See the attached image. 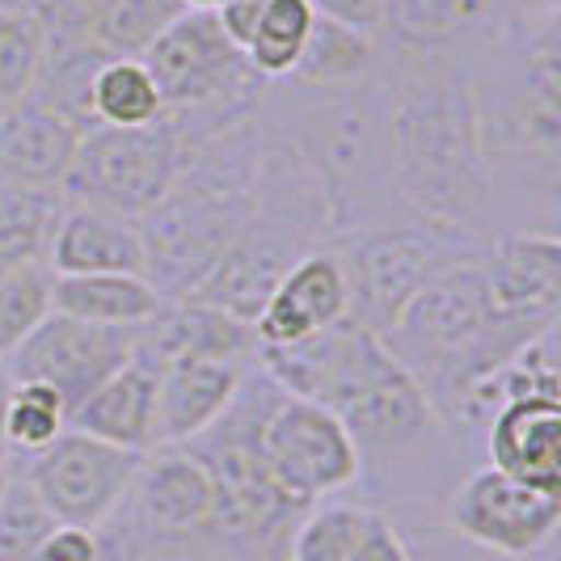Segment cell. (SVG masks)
I'll return each mask as SVG.
<instances>
[{
	"label": "cell",
	"instance_id": "obj_1",
	"mask_svg": "<svg viewBox=\"0 0 561 561\" xmlns=\"http://www.w3.org/2000/svg\"><path fill=\"white\" fill-rule=\"evenodd\" d=\"M393 186L422 225L478 237L494 178L481 136V93L456 56H410L385 84Z\"/></svg>",
	"mask_w": 561,
	"mask_h": 561
},
{
	"label": "cell",
	"instance_id": "obj_36",
	"mask_svg": "<svg viewBox=\"0 0 561 561\" xmlns=\"http://www.w3.org/2000/svg\"><path fill=\"white\" fill-rule=\"evenodd\" d=\"M9 393H13V380L0 364V451H4V410H9Z\"/></svg>",
	"mask_w": 561,
	"mask_h": 561
},
{
	"label": "cell",
	"instance_id": "obj_6",
	"mask_svg": "<svg viewBox=\"0 0 561 561\" xmlns=\"http://www.w3.org/2000/svg\"><path fill=\"white\" fill-rule=\"evenodd\" d=\"M165 111L232 114L257 106L266 81L228 38L216 9H182L140 56Z\"/></svg>",
	"mask_w": 561,
	"mask_h": 561
},
{
	"label": "cell",
	"instance_id": "obj_7",
	"mask_svg": "<svg viewBox=\"0 0 561 561\" xmlns=\"http://www.w3.org/2000/svg\"><path fill=\"white\" fill-rule=\"evenodd\" d=\"M257 448L279 490L300 506L325 503L364 478L359 448L346 426L309 397H275L257 422Z\"/></svg>",
	"mask_w": 561,
	"mask_h": 561
},
{
	"label": "cell",
	"instance_id": "obj_24",
	"mask_svg": "<svg viewBox=\"0 0 561 561\" xmlns=\"http://www.w3.org/2000/svg\"><path fill=\"white\" fill-rule=\"evenodd\" d=\"M312 18L309 0H262V13L241 47L245 64L262 81H287L309 43Z\"/></svg>",
	"mask_w": 561,
	"mask_h": 561
},
{
	"label": "cell",
	"instance_id": "obj_30",
	"mask_svg": "<svg viewBox=\"0 0 561 561\" xmlns=\"http://www.w3.org/2000/svg\"><path fill=\"white\" fill-rule=\"evenodd\" d=\"M64 431H68V410L47 385H34V380L13 385L9 410H4V448L34 456L51 448Z\"/></svg>",
	"mask_w": 561,
	"mask_h": 561
},
{
	"label": "cell",
	"instance_id": "obj_4",
	"mask_svg": "<svg viewBox=\"0 0 561 561\" xmlns=\"http://www.w3.org/2000/svg\"><path fill=\"white\" fill-rule=\"evenodd\" d=\"M195 140L191 111H165L148 127H89L77 144L59 195L84 207L140 220L173 186L186 148Z\"/></svg>",
	"mask_w": 561,
	"mask_h": 561
},
{
	"label": "cell",
	"instance_id": "obj_13",
	"mask_svg": "<svg viewBox=\"0 0 561 561\" xmlns=\"http://www.w3.org/2000/svg\"><path fill=\"white\" fill-rule=\"evenodd\" d=\"M490 469L545 494H561V401L515 397L485 422Z\"/></svg>",
	"mask_w": 561,
	"mask_h": 561
},
{
	"label": "cell",
	"instance_id": "obj_26",
	"mask_svg": "<svg viewBox=\"0 0 561 561\" xmlns=\"http://www.w3.org/2000/svg\"><path fill=\"white\" fill-rule=\"evenodd\" d=\"M178 13V0H111L84 38L111 59H140Z\"/></svg>",
	"mask_w": 561,
	"mask_h": 561
},
{
	"label": "cell",
	"instance_id": "obj_37",
	"mask_svg": "<svg viewBox=\"0 0 561 561\" xmlns=\"http://www.w3.org/2000/svg\"><path fill=\"white\" fill-rule=\"evenodd\" d=\"M178 4H182V9H216L220 0H178Z\"/></svg>",
	"mask_w": 561,
	"mask_h": 561
},
{
	"label": "cell",
	"instance_id": "obj_33",
	"mask_svg": "<svg viewBox=\"0 0 561 561\" xmlns=\"http://www.w3.org/2000/svg\"><path fill=\"white\" fill-rule=\"evenodd\" d=\"M317 18H330L337 26L359 30L367 38H380L385 34V9L389 0H309Z\"/></svg>",
	"mask_w": 561,
	"mask_h": 561
},
{
	"label": "cell",
	"instance_id": "obj_35",
	"mask_svg": "<svg viewBox=\"0 0 561 561\" xmlns=\"http://www.w3.org/2000/svg\"><path fill=\"white\" fill-rule=\"evenodd\" d=\"M34 561H102V553H98V533L93 528L56 524L51 536L38 545Z\"/></svg>",
	"mask_w": 561,
	"mask_h": 561
},
{
	"label": "cell",
	"instance_id": "obj_18",
	"mask_svg": "<svg viewBox=\"0 0 561 561\" xmlns=\"http://www.w3.org/2000/svg\"><path fill=\"white\" fill-rule=\"evenodd\" d=\"M148 257H144L140 225L127 216H114L102 207H84L68 203L59 228L47 250V271L51 275H144Z\"/></svg>",
	"mask_w": 561,
	"mask_h": 561
},
{
	"label": "cell",
	"instance_id": "obj_9",
	"mask_svg": "<svg viewBox=\"0 0 561 561\" xmlns=\"http://www.w3.org/2000/svg\"><path fill=\"white\" fill-rule=\"evenodd\" d=\"M136 342H140V330L89 325V321H72L64 312H51L0 364H4L13 385H22V380L47 385L64 401V410L72 414L84 397L98 385H106L114 371L136 355Z\"/></svg>",
	"mask_w": 561,
	"mask_h": 561
},
{
	"label": "cell",
	"instance_id": "obj_31",
	"mask_svg": "<svg viewBox=\"0 0 561 561\" xmlns=\"http://www.w3.org/2000/svg\"><path fill=\"white\" fill-rule=\"evenodd\" d=\"M51 528H56V515L30 490V481L9 478L0 494V561H34Z\"/></svg>",
	"mask_w": 561,
	"mask_h": 561
},
{
	"label": "cell",
	"instance_id": "obj_25",
	"mask_svg": "<svg viewBox=\"0 0 561 561\" xmlns=\"http://www.w3.org/2000/svg\"><path fill=\"white\" fill-rule=\"evenodd\" d=\"M93 123L102 127H148L165 114L157 81L148 77L140 59H106L89 89Z\"/></svg>",
	"mask_w": 561,
	"mask_h": 561
},
{
	"label": "cell",
	"instance_id": "obj_22",
	"mask_svg": "<svg viewBox=\"0 0 561 561\" xmlns=\"http://www.w3.org/2000/svg\"><path fill=\"white\" fill-rule=\"evenodd\" d=\"M376 72H380L376 38L337 26L330 18H312L309 43L287 81H296L300 89H342V84L376 81Z\"/></svg>",
	"mask_w": 561,
	"mask_h": 561
},
{
	"label": "cell",
	"instance_id": "obj_11",
	"mask_svg": "<svg viewBox=\"0 0 561 561\" xmlns=\"http://www.w3.org/2000/svg\"><path fill=\"white\" fill-rule=\"evenodd\" d=\"M309 250H312L309 232L257 216V220L216 257V266H211L182 300L203 305V309H216V312H225V317H237V321L253 325L262 305L271 300L275 283L287 275V266H291L296 257H305ZM173 305H178V300H173Z\"/></svg>",
	"mask_w": 561,
	"mask_h": 561
},
{
	"label": "cell",
	"instance_id": "obj_10",
	"mask_svg": "<svg viewBox=\"0 0 561 561\" xmlns=\"http://www.w3.org/2000/svg\"><path fill=\"white\" fill-rule=\"evenodd\" d=\"M561 524V494H545L524 481L481 465L448 494V528L499 558H536L553 545Z\"/></svg>",
	"mask_w": 561,
	"mask_h": 561
},
{
	"label": "cell",
	"instance_id": "obj_29",
	"mask_svg": "<svg viewBox=\"0 0 561 561\" xmlns=\"http://www.w3.org/2000/svg\"><path fill=\"white\" fill-rule=\"evenodd\" d=\"M51 317V271L43 262L0 275V359H9Z\"/></svg>",
	"mask_w": 561,
	"mask_h": 561
},
{
	"label": "cell",
	"instance_id": "obj_32",
	"mask_svg": "<svg viewBox=\"0 0 561 561\" xmlns=\"http://www.w3.org/2000/svg\"><path fill=\"white\" fill-rule=\"evenodd\" d=\"M111 0H30V13L56 38H84Z\"/></svg>",
	"mask_w": 561,
	"mask_h": 561
},
{
	"label": "cell",
	"instance_id": "obj_3",
	"mask_svg": "<svg viewBox=\"0 0 561 561\" xmlns=\"http://www.w3.org/2000/svg\"><path fill=\"white\" fill-rule=\"evenodd\" d=\"M271 123L317 182L330 211V232L346 237L371 225H393L401 198L393 186L385 84L317 89V98L271 114Z\"/></svg>",
	"mask_w": 561,
	"mask_h": 561
},
{
	"label": "cell",
	"instance_id": "obj_38",
	"mask_svg": "<svg viewBox=\"0 0 561 561\" xmlns=\"http://www.w3.org/2000/svg\"><path fill=\"white\" fill-rule=\"evenodd\" d=\"M9 478H13V473H9V465H4V456H0V494H4V485H9Z\"/></svg>",
	"mask_w": 561,
	"mask_h": 561
},
{
	"label": "cell",
	"instance_id": "obj_34",
	"mask_svg": "<svg viewBox=\"0 0 561 561\" xmlns=\"http://www.w3.org/2000/svg\"><path fill=\"white\" fill-rule=\"evenodd\" d=\"M346 561H414V553H410L405 536L393 528V519H389L385 511H371L364 536H359L355 553Z\"/></svg>",
	"mask_w": 561,
	"mask_h": 561
},
{
	"label": "cell",
	"instance_id": "obj_15",
	"mask_svg": "<svg viewBox=\"0 0 561 561\" xmlns=\"http://www.w3.org/2000/svg\"><path fill=\"white\" fill-rule=\"evenodd\" d=\"M253 364L225 359H173L157 376V414H152V448H178L198 439L211 422L232 405L245 371Z\"/></svg>",
	"mask_w": 561,
	"mask_h": 561
},
{
	"label": "cell",
	"instance_id": "obj_8",
	"mask_svg": "<svg viewBox=\"0 0 561 561\" xmlns=\"http://www.w3.org/2000/svg\"><path fill=\"white\" fill-rule=\"evenodd\" d=\"M144 451L114 448L106 439H93L81 431H64L51 448L34 451L22 478L56 515V524L72 528H102L111 511L131 490Z\"/></svg>",
	"mask_w": 561,
	"mask_h": 561
},
{
	"label": "cell",
	"instance_id": "obj_2",
	"mask_svg": "<svg viewBox=\"0 0 561 561\" xmlns=\"http://www.w3.org/2000/svg\"><path fill=\"white\" fill-rule=\"evenodd\" d=\"M257 364L283 393L309 397L337 414L364 469L414 456L444 426L414 376L389 355L385 337L355 317L296 346L257 351Z\"/></svg>",
	"mask_w": 561,
	"mask_h": 561
},
{
	"label": "cell",
	"instance_id": "obj_39",
	"mask_svg": "<svg viewBox=\"0 0 561 561\" xmlns=\"http://www.w3.org/2000/svg\"><path fill=\"white\" fill-rule=\"evenodd\" d=\"M540 9H558V0H540Z\"/></svg>",
	"mask_w": 561,
	"mask_h": 561
},
{
	"label": "cell",
	"instance_id": "obj_23",
	"mask_svg": "<svg viewBox=\"0 0 561 561\" xmlns=\"http://www.w3.org/2000/svg\"><path fill=\"white\" fill-rule=\"evenodd\" d=\"M68 198L59 191H38V186H13L0 182V275L18 266H47V250L59 228Z\"/></svg>",
	"mask_w": 561,
	"mask_h": 561
},
{
	"label": "cell",
	"instance_id": "obj_12",
	"mask_svg": "<svg viewBox=\"0 0 561 561\" xmlns=\"http://www.w3.org/2000/svg\"><path fill=\"white\" fill-rule=\"evenodd\" d=\"M346 271L334 250H309L287 266V275L275 283L271 300L262 305L253 321L257 351L271 346H296L305 337L321 334L346 317Z\"/></svg>",
	"mask_w": 561,
	"mask_h": 561
},
{
	"label": "cell",
	"instance_id": "obj_16",
	"mask_svg": "<svg viewBox=\"0 0 561 561\" xmlns=\"http://www.w3.org/2000/svg\"><path fill=\"white\" fill-rule=\"evenodd\" d=\"M77 144L81 131L43 102H9L0 106V182L59 191L72 169Z\"/></svg>",
	"mask_w": 561,
	"mask_h": 561
},
{
	"label": "cell",
	"instance_id": "obj_5",
	"mask_svg": "<svg viewBox=\"0 0 561 561\" xmlns=\"http://www.w3.org/2000/svg\"><path fill=\"white\" fill-rule=\"evenodd\" d=\"M334 253L346 271V317L364 321L367 330L389 334L401 309L419 296L435 275H444L456 262L478 257V237L448 232V228L422 225H371L359 232L337 237Z\"/></svg>",
	"mask_w": 561,
	"mask_h": 561
},
{
	"label": "cell",
	"instance_id": "obj_20",
	"mask_svg": "<svg viewBox=\"0 0 561 561\" xmlns=\"http://www.w3.org/2000/svg\"><path fill=\"white\" fill-rule=\"evenodd\" d=\"M140 346L157 364L173 359H225V364H257V337L253 325L203 309L191 300L165 305L161 317L140 325Z\"/></svg>",
	"mask_w": 561,
	"mask_h": 561
},
{
	"label": "cell",
	"instance_id": "obj_28",
	"mask_svg": "<svg viewBox=\"0 0 561 561\" xmlns=\"http://www.w3.org/2000/svg\"><path fill=\"white\" fill-rule=\"evenodd\" d=\"M47 59V26L30 9H0V106L34 93Z\"/></svg>",
	"mask_w": 561,
	"mask_h": 561
},
{
	"label": "cell",
	"instance_id": "obj_17",
	"mask_svg": "<svg viewBox=\"0 0 561 561\" xmlns=\"http://www.w3.org/2000/svg\"><path fill=\"white\" fill-rule=\"evenodd\" d=\"M157 376H161V364L136 342V355L68 414V431L106 439L127 451H152Z\"/></svg>",
	"mask_w": 561,
	"mask_h": 561
},
{
	"label": "cell",
	"instance_id": "obj_27",
	"mask_svg": "<svg viewBox=\"0 0 561 561\" xmlns=\"http://www.w3.org/2000/svg\"><path fill=\"white\" fill-rule=\"evenodd\" d=\"M376 506L359 503H312L296 533L287 540L283 561H346L355 553L359 536H364L367 519Z\"/></svg>",
	"mask_w": 561,
	"mask_h": 561
},
{
	"label": "cell",
	"instance_id": "obj_21",
	"mask_svg": "<svg viewBox=\"0 0 561 561\" xmlns=\"http://www.w3.org/2000/svg\"><path fill=\"white\" fill-rule=\"evenodd\" d=\"M165 296L148 283V275H51V312L89 325H118L140 330L152 317H161Z\"/></svg>",
	"mask_w": 561,
	"mask_h": 561
},
{
	"label": "cell",
	"instance_id": "obj_14",
	"mask_svg": "<svg viewBox=\"0 0 561 561\" xmlns=\"http://www.w3.org/2000/svg\"><path fill=\"white\" fill-rule=\"evenodd\" d=\"M494 305L533 325H558L561 312V245L553 232H515L481 253Z\"/></svg>",
	"mask_w": 561,
	"mask_h": 561
},
{
	"label": "cell",
	"instance_id": "obj_19",
	"mask_svg": "<svg viewBox=\"0 0 561 561\" xmlns=\"http://www.w3.org/2000/svg\"><path fill=\"white\" fill-rule=\"evenodd\" d=\"M503 26V0H389L385 34L405 56H456Z\"/></svg>",
	"mask_w": 561,
	"mask_h": 561
}]
</instances>
